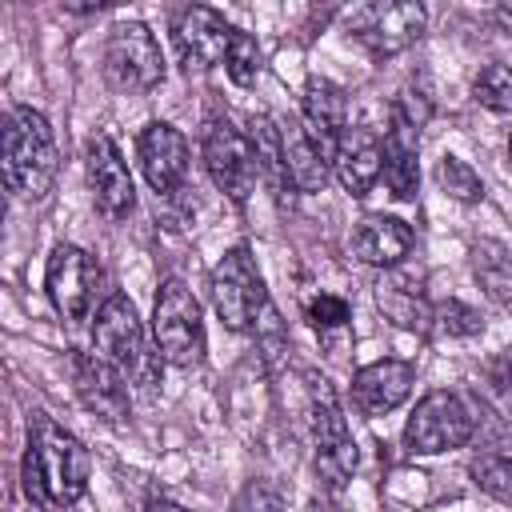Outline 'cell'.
I'll return each instance as SVG.
<instances>
[{"mask_svg":"<svg viewBox=\"0 0 512 512\" xmlns=\"http://www.w3.org/2000/svg\"><path fill=\"white\" fill-rule=\"evenodd\" d=\"M88 448L64 432L56 420L36 416L28 428V448L20 464V480L32 504L40 508H68L84 496L88 488Z\"/></svg>","mask_w":512,"mask_h":512,"instance_id":"obj_1","label":"cell"},{"mask_svg":"<svg viewBox=\"0 0 512 512\" xmlns=\"http://www.w3.org/2000/svg\"><path fill=\"white\" fill-rule=\"evenodd\" d=\"M4 184L24 200H44L56 180V136L36 108H12L4 124Z\"/></svg>","mask_w":512,"mask_h":512,"instance_id":"obj_2","label":"cell"},{"mask_svg":"<svg viewBox=\"0 0 512 512\" xmlns=\"http://www.w3.org/2000/svg\"><path fill=\"white\" fill-rule=\"evenodd\" d=\"M92 340H96V356L108 360L124 380H136L144 388H152L160 380V360L148 352L140 316L128 296H108L100 304Z\"/></svg>","mask_w":512,"mask_h":512,"instance_id":"obj_3","label":"cell"},{"mask_svg":"<svg viewBox=\"0 0 512 512\" xmlns=\"http://www.w3.org/2000/svg\"><path fill=\"white\" fill-rule=\"evenodd\" d=\"M308 404H312V440H316V476L328 492H340L356 472V440L348 432L344 408L336 388L324 376H308Z\"/></svg>","mask_w":512,"mask_h":512,"instance_id":"obj_4","label":"cell"},{"mask_svg":"<svg viewBox=\"0 0 512 512\" xmlns=\"http://www.w3.org/2000/svg\"><path fill=\"white\" fill-rule=\"evenodd\" d=\"M152 332H156V348L168 364L192 368V364L204 360V320H200V304H196V296L184 280H164L160 284L156 312H152Z\"/></svg>","mask_w":512,"mask_h":512,"instance_id":"obj_5","label":"cell"},{"mask_svg":"<svg viewBox=\"0 0 512 512\" xmlns=\"http://www.w3.org/2000/svg\"><path fill=\"white\" fill-rule=\"evenodd\" d=\"M208 288H212V304L220 312V320L232 328V332H244L260 320V312L268 308V292H264V280L256 272V260L244 244H236L232 252L220 256V264L212 268L208 276Z\"/></svg>","mask_w":512,"mask_h":512,"instance_id":"obj_6","label":"cell"},{"mask_svg":"<svg viewBox=\"0 0 512 512\" xmlns=\"http://www.w3.org/2000/svg\"><path fill=\"white\" fill-rule=\"evenodd\" d=\"M104 72L120 92H152L164 80V52L140 20H124L104 40Z\"/></svg>","mask_w":512,"mask_h":512,"instance_id":"obj_7","label":"cell"},{"mask_svg":"<svg viewBox=\"0 0 512 512\" xmlns=\"http://www.w3.org/2000/svg\"><path fill=\"white\" fill-rule=\"evenodd\" d=\"M424 24H428V12L424 4H360L348 12V36L356 44L368 48V56L376 60H388L404 48H412L420 36H424Z\"/></svg>","mask_w":512,"mask_h":512,"instance_id":"obj_8","label":"cell"},{"mask_svg":"<svg viewBox=\"0 0 512 512\" xmlns=\"http://www.w3.org/2000/svg\"><path fill=\"white\" fill-rule=\"evenodd\" d=\"M472 428V412L456 392H428L404 424V448L412 456H436L468 444Z\"/></svg>","mask_w":512,"mask_h":512,"instance_id":"obj_9","label":"cell"},{"mask_svg":"<svg viewBox=\"0 0 512 512\" xmlns=\"http://www.w3.org/2000/svg\"><path fill=\"white\" fill-rule=\"evenodd\" d=\"M204 164H208V176L216 180V188L244 204L260 180V164H256V152H252V140L240 136L228 120H208L204 124Z\"/></svg>","mask_w":512,"mask_h":512,"instance_id":"obj_10","label":"cell"},{"mask_svg":"<svg viewBox=\"0 0 512 512\" xmlns=\"http://www.w3.org/2000/svg\"><path fill=\"white\" fill-rule=\"evenodd\" d=\"M232 32L236 28H228V20L216 12V8H208V4H192V8H184L180 16H176V24H172V40H176V52H180V64L192 72H208V68H216V64H224V56H228V44H232Z\"/></svg>","mask_w":512,"mask_h":512,"instance_id":"obj_11","label":"cell"},{"mask_svg":"<svg viewBox=\"0 0 512 512\" xmlns=\"http://www.w3.org/2000/svg\"><path fill=\"white\" fill-rule=\"evenodd\" d=\"M44 288H48L52 308L64 320H84L92 312V288H96V268H92L88 252H80L76 244H60L48 256Z\"/></svg>","mask_w":512,"mask_h":512,"instance_id":"obj_12","label":"cell"},{"mask_svg":"<svg viewBox=\"0 0 512 512\" xmlns=\"http://www.w3.org/2000/svg\"><path fill=\"white\" fill-rule=\"evenodd\" d=\"M88 184H92V200L104 216H128L136 204V188L128 176V164L120 156V148L100 132L88 140Z\"/></svg>","mask_w":512,"mask_h":512,"instance_id":"obj_13","label":"cell"},{"mask_svg":"<svg viewBox=\"0 0 512 512\" xmlns=\"http://www.w3.org/2000/svg\"><path fill=\"white\" fill-rule=\"evenodd\" d=\"M140 168H144V180L152 184L156 196H172L184 176H188V140L172 128V124H148L140 132Z\"/></svg>","mask_w":512,"mask_h":512,"instance_id":"obj_14","label":"cell"},{"mask_svg":"<svg viewBox=\"0 0 512 512\" xmlns=\"http://www.w3.org/2000/svg\"><path fill=\"white\" fill-rule=\"evenodd\" d=\"M300 124H304L308 140L320 148V156L332 164L336 144L348 132V96H344V88L324 80V76H312L304 84V120Z\"/></svg>","mask_w":512,"mask_h":512,"instance_id":"obj_15","label":"cell"},{"mask_svg":"<svg viewBox=\"0 0 512 512\" xmlns=\"http://www.w3.org/2000/svg\"><path fill=\"white\" fill-rule=\"evenodd\" d=\"M412 376H416V372H412L408 360H396V356L376 360V364H368V368L356 372V380H352V400H356V408H360L364 416H384V412H392V408H400V404L408 400Z\"/></svg>","mask_w":512,"mask_h":512,"instance_id":"obj_16","label":"cell"},{"mask_svg":"<svg viewBox=\"0 0 512 512\" xmlns=\"http://www.w3.org/2000/svg\"><path fill=\"white\" fill-rule=\"evenodd\" d=\"M332 168H336L340 184L352 196H364L380 180V168H384V144H380V136L372 128H364V124H352L340 136V144H336Z\"/></svg>","mask_w":512,"mask_h":512,"instance_id":"obj_17","label":"cell"},{"mask_svg":"<svg viewBox=\"0 0 512 512\" xmlns=\"http://www.w3.org/2000/svg\"><path fill=\"white\" fill-rule=\"evenodd\" d=\"M72 376H76V392L80 400L104 416V420H124L128 416V388H124V376L100 360V356H88V352H76L72 356Z\"/></svg>","mask_w":512,"mask_h":512,"instance_id":"obj_18","label":"cell"},{"mask_svg":"<svg viewBox=\"0 0 512 512\" xmlns=\"http://www.w3.org/2000/svg\"><path fill=\"white\" fill-rule=\"evenodd\" d=\"M352 252L372 264V268H396L408 252H412V228L400 216H384L372 212L360 220V228L352 232Z\"/></svg>","mask_w":512,"mask_h":512,"instance_id":"obj_19","label":"cell"},{"mask_svg":"<svg viewBox=\"0 0 512 512\" xmlns=\"http://www.w3.org/2000/svg\"><path fill=\"white\" fill-rule=\"evenodd\" d=\"M376 304L380 312L400 324V328H412V332H424L428 320H432V308L424 300V288H420V276L412 272H392L376 284Z\"/></svg>","mask_w":512,"mask_h":512,"instance_id":"obj_20","label":"cell"},{"mask_svg":"<svg viewBox=\"0 0 512 512\" xmlns=\"http://www.w3.org/2000/svg\"><path fill=\"white\" fill-rule=\"evenodd\" d=\"M416 148H420V132L404 128V124H392L388 136H384V184L396 200H412L416 196V184H420V164H416Z\"/></svg>","mask_w":512,"mask_h":512,"instance_id":"obj_21","label":"cell"},{"mask_svg":"<svg viewBox=\"0 0 512 512\" xmlns=\"http://www.w3.org/2000/svg\"><path fill=\"white\" fill-rule=\"evenodd\" d=\"M284 160H288V180L300 192H320L328 184V160L320 156V148L308 140L300 120H288L284 128Z\"/></svg>","mask_w":512,"mask_h":512,"instance_id":"obj_22","label":"cell"},{"mask_svg":"<svg viewBox=\"0 0 512 512\" xmlns=\"http://www.w3.org/2000/svg\"><path fill=\"white\" fill-rule=\"evenodd\" d=\"M248 140H252L256 164H260V176L268 180L272 196L284 200V192L292 188V180H288V160H284V132H280V124H276L272 116H252Z\"/></svg>","mask_w":512,"mask_h":512,"instance_id":"obj_23","label":"cell"},{"mask_svg":"<svg viewBox=\"0 0 512 512\" xmlns=\"http://www.w3.org/2000/svg\"><path fill=\"white\" fill-rule=\"evenodd\" d=\"M472 272L496 304H512V256L496 240L472 244Z\"/></svg>","mask_w":512,"mask_h":512,"instance_id":"obj_24","label":"cell"},{"mask_svg":"<svg viewBox=\"0 0 512 512\" xmlns=\"http://www.w3.org/2000/svg\"><path fill=\"white\" fill-rule=\"evenodd\" d=\"M468 472H472V480H476L480 492H488V496L500 500V504H512V460H508V456H500V452H480Z\"/></svg>","mask_w":512,"mask_h":512,"instance_id":"obj_25","label":"cell"},{"mask_svg":"<svg viewBox=\"0 0 512 512\" xmlns=\"http://www.w3.org/2000/svg\"><path fill=\"white\" fill-rule=\"evenodd\" d=\"M472 96H476V104H484L492 112H512V68L484 64L472 80Z\"/></svg>","mask_w":512,"mask_h":512,"instance_id":"obj_26","label":"cell"},{"mask_svg":"<svg viewBox=\"0 0 512 512\" xmlns=\"http://www.w3.org/2000/svg\"><path fill=\"white\" fill-rule=\"evenodd\" d=\"M436 184H440L452 200H464V204H472V200L484 196L480 176H476L472 164H464L460 156H440V164H436Z\"/></svg>","mask_w":512,"mask_h":512,"instance_id":"obj_27","label":"cell"},{"mask_svg":"<svg viewBox=\"0 0 512 512\" xmlns=\"http://www.w3.org/2000/svg\"><path fill=\"white\" fill-rule=\"evenodd\" d=\"M224 72L240 88H248L260 76V44H256V36H248L240 28L232 32V44H228V56H224Z\"/></svg>","mask_w":512,"mask_h":512,"instance_id":"obj_28","label":"cell"},{"mask_svg":"<svg viewBox=\"0 0 512 512\" xmlns=\"http://www.w3.org/2000/svg\"><path fill=\"white\" fill-rule=\"evenodd\" d=\"M432 320H436V328H440L444 336H476V332L484 328L480 312L468 308L464 300H444V304H436V308H432Z\"/></svg>","mask_w":512,"mask_h":512,"instance_id":"obj_29","label":"cell"},{"mask_svg":"<svg viewBox=\"0 0 512 512\" xmlns=\"http://www.w3.org/2000/svg\"><path fill=\"white\" fill-rule=\"evenodd\" d=\"M352 320V308H348V300H340V296H332V292H320L312 304H308V324L316 328V332H332V328H344Z\"/></svg>","mask_w":512,"mask_h":512,"instance_id":"obj_30","label":"cell"},{"mask_svg":"<svg viewBox=\"0 0 512 512\" xmlns=\"http://www.w3.org/2000/svg\"><path fill=\"white\" fill-rule=\"evenodd\" d=\"M232 512H284V500H280L272 488L252 484V488L232 504Z\"/></svg>","mask_w":512,"mask_h":512,"instance_id":"obj_31","label":"cell"},{"mask_svg":"<svg viewBox=\"0 0 512 512\" xmlns=\"http://www.w3.org/2000/svg\"><path fill=\"white\" fill-rule=\"evenodd\" d=\"M484 376H488V384H492L496 396H508L512 400V348L500 352V356H492L488 368H484Z\"/></svg>","mask_w":512,"mask_h":512,"instance_id":"obj_32","label":"cell"},{"mask_svg":"<svg viewBox=\"0 0 512 512\" xmlns=\"http://www.w3.org/2000/svg\"><path fill=\"white\" fill-rule=\"evenodd\" d=\"M144 512H188V508H180V504H168V500H152Z\"/></svg>","mask_w":512,"mask_h":512,"instance_id":"obj_33","label":"cell"},{"mask_svg":"<svg viewBox=\"0 0 512 512\" xmlns=\"http://www.w3.org/2000/svg\"><path fill=\"white\" fill-rule=\"evenodd\" d=\"M308 512H336V504H332L328 496H316V500L308 504Z\"/></svg>","mask_w":512,"mask_h":512,"instance_id":"obj_34","label":"cell"},{"mask_svg":"<svg viewBox=\"0 0 512 512\" xmlns=\"http://www.w3.org/2000/svg\"><path fill=\"white\" fill-rule=\"evenodd\" d=\"M496 20H500V24L512 32V4H500V8H496Z\"/></svg>","mask_w":512,"mask_h":512,"instance_id":"obj_35","label":"cell"},{"mask_svg":"<svg viewBox=\"0 0 512 512\" xmlns=\"http://www.w3.org/2000/svg\"><path fill=\"white\" fill-rule=\"evenodd\" d=\"M508 160H512V140H508Z\"/></svg>","mask_w":512,"mask_h":512,"instance_id":"obj_36","label":"cell"}]
</instances>
